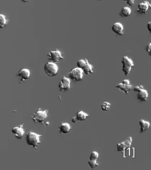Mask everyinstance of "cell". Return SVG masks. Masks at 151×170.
<instances>
[{"instance_id":"obj_19","label":"cell","mask_w":151,"mask_h":170,"mask_svg":"<svg viewBox=\"0 0 151 170\" xmlns=\"http://www.w3.org/2000/svg\"><path fill=\"white\" fill-rule=\"evenodd\" d=\"M131 8L128 6H125L122 8L119 13L120 15L123 17L129 16L131 13Z\"/></svg>"},{"instance_id":"obj_14","label":"cell","mask_w":151,"mask_h":170,"mask_svg":"<svg viewBox=\"0 0 151 170\" xmlns=\"http://www.w3.org/2000/svg\"><path fill=\"white\" fill-rule=\"evenodd\" d=\"M111 30L117 35L122 36L124 33L123 26L120 22H116L113 24L111 27Z\"/></svg>"},{"instance_id":"obj_6","label":"cell","mask_w":151,"mask_h":170,"mask_svg":"<svg viewBox=\"0 0 151 170\" xmlns=\"http://www.w3.org/2000/svg\"><path fill=\"white\" fill-rule=\"evenodd\" d=\"M133 90L137 92V98L139 101L142 102L147 100L149 94L142 85L135 86L133 88Z\"/></svg>"},{"instance_id":"obj_21","label":"cell","mask_w":151,"mask_h":170,"mask_svg":"<svg viewBox=\"0 0 151 170\" xmlns=\"http://www.w3.org/2000/svg\"><path fill=\"white\" fill-rule=\"evenodd\" d=\"M111 107V104L108 102H104L101 105V110L104 111H107L109 110Z\"/></svg>"},{"instance_id":"obj_25","label":"cell","mask_w":151,"mask_h":170,"mask_svg":"<svg viewBox=\"0 0 151 170\" xmlns=\"http://www.w3.org/2000/svg\"><path fill=\"white\" fill-rule=\"evenodd\" d=\"M126 2L127 4L129 6H132L134 3V0H126L125 1Z\"/></svg>"},{"instance_id":"obj_9","label":"cell","mask_w":151,"mask_h":170,"mask_svg":"<svg viewBox=\"0 0 151 170\" xmlns=\"http://www.w3.org/2000/svg\"><path fill=\"white\" fill-rule=\"evenodd\" d=\"M70 79L64 76H63L58 85L59 90L62 91L68 90L70 88Z\"/></svg>"},{"instance_id":"obj_4","label":"cell","mask_w":151,"mask_h":170,"mask_svg":"<svg viewBox=\"0 0 151 170\" xmlns=\"http://www.w3.org/2000/svg\"><path fill=\"white\" fill-rule=\"evenodd\" d=\"M121 62L122 64V71L124 75L127 76H128L131 70L134 66L133 60L127 56L123 57Z\"/></svg>"},{"instance_id":"obj_3","label":"cell","mask_w":151,"mask_h":170,"mask_svg":"<svg viewBox=\"0 0 151 170\" xmlns=\"http://www.w3.org/2000/svg\"><path fill=\"white\" fill-rule=\"evenodd\" d=\"M77 67L80 68L83 73L85 74L92 73L93 72V66L90 63L88 60L86 58L78 60L77 63Z\"/></svg>"},{"instance_id":"obj_1","label":"cell","mask_w":151,"mask_h":170,"mask_svg":"<svg viewBox=\"0 0 151 170\" xmlns=\"http://www.w3.org/2000/svg\"><path fill=\"white\" fill-rule=\"evenodd\" d=\"M42 136V135L32 131H29L26 135V143L29 146L37 149V147L41 143L40 138Z\"/></svg>"},{"instance_id":"obj_15","label":"cell","mask_w":151,"mask_h":170,"mask_svg":"<svg viewBox=\"0 0 151 170\" xmlns=\"http://www.w3.org/2000/svg\"><path fill=\"white\" fill-rule=\"evenodd\" d=\"M89 115L83 111H80L76 113V116L73 117L72 119V122L73 123H76L77 121H82L86 120Z\"/></svg>"},{"instance_id":"obj_11","label":"cell","mask_w":151,"mask_h":170,"mask_svg":"<svg viewBox=\"0 0 151 170\" xmlns=\"http://www.w3.org/2000/svg\"><path fill=\"white\" fill-rule=\"evenodd\" d=\"M30 75V70L27 68H23L20 69L17 73V76L20 78L19 83L21 84L28 79Z\"/></svg>"},{"instance_id":"obj_5","label":"cell","mask_w":151,"mask_h":170,"mask_svg":"<svg viewBox=\"0 0 151 170\" xmlns=\"http://www.w3.org/2000/svg\"><path fill=\"white\" fill-rule=\"evenodd\" d=\"M44 68L46 74L50 77L55 76L58 73L59 68L57 64L51 61L47 63Z\"/></svg>"},{"instance_id":"obj_12","label":"cell","mask_w":151,"mask_h":170,"mask_svg":"<svg viewBox=\"0 0 151 170\" xmlns=\"http://www.w3.org/2000/svg\"><path fill=\"white\" fill-rule=\"evenodd\" d=\"M151 6V4L149 1H145L138 4L137 11L139 14H145Z\"/></svg>"},{"instance_id":"obj_18","label":"cell","mask_w":151,"mask_h":170,"mask_svg":"<svg viewBox=\"0 0 151 170\" xmlns=\"http://www.w3.org/2000/svg\"><path fill=\"white\" fill-rule=\"evenodd\" d=\"M139 123L140 126V133H142L147 130L149 128L150 123L149 122L143 119L140 120Z\"/></svg>"},{"instance_id":"obj_7","label":"cell","mask_w":151,"mask_h":170,"mask_svg":"<svg viewBox=\"0 0 151 170\" xmlns=\"http://www.w3.org/2000/svg\"><path fill=\"white\" fill-rule=\"evenodd\" d=\"M83 74L82 70L78 67L73 68L68 73L69 78L75 82L81 81L83 79Z\"/></svg>"},{"instance_id":"obj_24","label":"cell","mask_w":151,"mask_h":170,"mask_svg":"<svg viewBox=\"0 0 151 170\" xmlns=\"http://www.w3.org/2000/svg\"><path fill=\"white\" fill-rule=\"evenodd\" d=\"M151 43L150 42L147 46L146 50L147 52L148 53V55L150 56L151 55Z\"/></svg>"},{"instance_id":"obj_13","label":"cell","mask_w":151,"mask_h":170,"mask_svg":"<svg viewBox=\"0 0 151 170\" xmlns=\"http://www.w3.org/2000/svg\"><path fill=\"white\" fill-rule=\"evenodd\" d=\"M24 124L13 128L11 130L12 134L18 139L22 138L25 133L23 128Z\"/></svg>"},{"instance_id":"obj_8","label":"cell","mask_w":151,"mask_h":170,"mask_svg":"<svg viewBox=\"0 0 151 170\" xmlns=\"http://www.w3.org/2000/svg\"><path fill=\"white\" fill-rule=\"evenodd\" d=\"M47 56L49 60L57 64L60 60L64 59L62 55L61 52L57 49L55 50L50 51L48 53Z\"/></svg>"},{"instance_id":"obj_10","label":"cell","mask_w":151,"mask_h":170,"mask_svg":"<svg viewBox=\"0 0 151 170\" xmlns=\"http://www.w3.org/2000/svg\"><path fill=\"white\" fill-rule=\"evenodd\" d=\"M132 142V138L129 136L124 141L117 144L118 151H122L128 149L131 146Z\"/></svg>"},{"instance_id":"obj_2","label":"cell","mask_w":151,"mask_h":170,"mask_svg":"<svg viewBox=\"0 0 151 170\" xmlns=\"http://www.w3.org/2000/svg\"><path fill=\"white\" fill-rule=\"evenodd\" d=\"M48 112L47 110L39 108L33 113L31 117L35 123L43 124L48 117Z\"/></svg>"},{"instance_id":"obj_23","label":"cell","mask_w":151,"mask_h":170,"mask_svg":"<svg viewBox=\"0 0 151 170\" xmlns=\"http://www.w3.org/2000/svg\"><path fill=\"white\" fill-rule=\"evenodd\" d=\"M88 163V166L93 169L99 166V164L97 163L96 161L89 160Z\"/></svg>"},{"instance_id":"obj_17","label":"cell","mask_w":151,"mask_h":170,"mask_svg":"<svg viewBox=\"0 0 151 170\" xmlns=\"http://www.w3.org/2000/svg\"><path fill=\"white\" fill-rule=\"evenodd\" d=\"M59 132L60 134H66L69 132L71 129L69 124L67 122H63L59 126Z\"/></svg>"},{"instance_id":"obj_26","label":"cell","mask_w":151,"mask_h":170,"mask_svg":"<svg viewBox=\"0 0 151 170\" xmlns=\"http://www.w3.org/2000/svg\"><path fill=\"white\" fill-rule=\"evenodd\" d=\"M151 22L150 21L147 24V29L148 31L150 33H151Z\"/></svg>"},{"instance_id":"obj_22","label":"cell","mask_w":151,"mask_h":170,"mask_svg":"<svg viewBox=\"0 0 151 170\" xmlns=\"http://www.w3.org/2000/svg\"><path fill=\"white\" fill-rule=\"evenodd\" d=\"M99 156V153L96 151H93L91 154L89 160L96 161Z\"/></svg>"},{"instance_id":"obj_16","label":"cell","mask_w":151,"mask_h":170,"mask_svg":"<svg viewBox=\"0 0 151 170\" xmlns=\"http://www.w3.org/2000/svg\"><path fill=\"white\" fill-rule=\"evenodd\" d=\"M132 86L131 84H127L121 82L117 84L115 87L124 93L128 94L129 91L132 89Z\"/></svg>"},{"instance_id":"obj_20","label":"cell","mask_w":151,"mask_h":170,"mask_svg":"<svg viewBox=\"0 0 151 170\" xmlns=\"http://www.w3.org/2000/svg\"><path fill=\"white\" fill-rule=\"evenodd\" d=\"M8 21L4 14L0 13V29L3 28L8 23Z\"/></svg>"}]
</instances>
